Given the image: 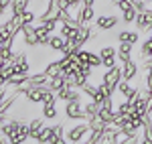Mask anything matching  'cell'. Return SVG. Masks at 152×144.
<instances>
[{"label":"cell","mask_w":152,"mask_h":144,"mask_svg":"<svg viewBox=\"0 0 152 144\" xmlns=\"http://www.w3.org/2000/svg\"><path fill=\"white\" fill-rule=\"evenodd\" d=\"M35 142H39V144H53V126H43Z\"/></svg>","instance_id":"ffe728a7"},{"label":"cell","mask_w":152,"mask_h":144,"mask_svg":"<svg viewBox=\"0 0 152 144\" xmlns=\"http://www.w3.org/2000/svg\"><path fill=\"white\" fill-rule=\"evenodd\" d=\"M94 23H95V26H97L102 33H105V31L116 29L118 23H122V18H120L118 14H97Z\"/></svg>","instance_id":"277c9868"},{"label":"cell","mask_w":152,"mask_h":144,"mask_svg":"<svg viewBox=\"0 0 152 144\" xmlns=\"http://www.w3.org/2000/svg\"><path fill=\"white\" fill-rule=\"evenodd\" d=\"M150 51H152V39L148 37V39H144V41H142V47H140V57H142V59H146V57L150 55Z\"/></svg>","instance_id":"4dcf8cb0"},{"label":"cell","mask_w":152,"mask_h":144,"mask_svg":"<svg viewBox=\"0 0 152 144\" xmlns=\"http://www.w3.org/2000/svg\"><path fill=\"white\" fill-rule=\"evenodd\" d=\"M87 124H89V130H104L105 126H107V124H105V122L102 120L99 116H94V118H89V120H87Z\"/></svg>","instance_id":"f1b7e54d"},{"label":"cell","mask_w":152,"mask_h":144,"mask_svg":"<svg viewBox=\"0 0 152 144\" xmlns=\"http://www.w3.org/2000/svg\"><path fill=\"white\" fill-rule=\"evenodd\" d=\"M31 2L33 0H10V16H16V14H23L26 8H31Z\"/></svg>","instance_id":"5bb4252c"},{"label":"cell","mask_w":152,"mask_h":144,"mask_svg":"<svg viewBox=\"0 0 152 144\" xmlns=\"http://www.w3.org/2000/svg\"><path fill=\"white\" fill-rule=\"evenodd\" d=\"M132 43H128V41H120V47H118V59H120V63H128L130 59H132Z\"/></svg>","instance_id":"4fadbf2b"},{"label":"cell","mask_w":152,"mask_h":144,"mask_svg":"<svg viewBox=\"0 0 152 144\" xmlns=\"http://www.w3.org/2000/svg\"><path fill=\"white\" fill-rule=\"evenodd\" d=\"M136 14H138V10H136L134 6H130V8H126V10H122L120 18H122V23H124V24H134Z\"/></svg>","instance_id":"d4e9b609"},{"label":"cell","mask_w":152,"mask_h":144,"mask_svg":"<svg viewBox=\"0 0 152 144\" xmlns=\"http://www.w3.org/2000/svg\"><path fill=\"white\" fill-rule=\"evenodd\" d=\"M99 57H102V67L110 69V67L118 65V49H114L112 45H105L99 49Z\"/></svg>","instance_id":"5b68a950"},{"label":"cell","mask_w":152,"mask_h":144,"mask_svg":"<svg viewBox=\"0 0 152 144\" xmlns=\"http://www.w3.org/2000/svg\"><path fill=\"white\" fill-rule=\"evenodd\" d=\"M65 77H63V75H57V77H49V89H51V91H55V94H57L59 89H63V87H65Z\"/></svg>","instance_id":"cb8c5ba5"},{"label":"cell","mask_w":152,"mask_h":144,"mask_svg":"<svg viewBox=\"0 0 152 144\" xmlns=\"http://www.w3.org/2000/svg\"><path fill=\"white\" fill-rule=\"evenodd\" d=\"M65 118L71 122H79V120H87L85 118V112H83V104L81 102H65Z\"/></svg>","instance_id":"3957f363"},{"label":"cell","mask_w":152,"mask_h":144,"mask_svg":"<svg viewBox=\"0 0 152 144\" xmlns=\"http://www.w3.org/2000/svg\"><path fill=\"white\" fill-rule=\"evenodd\" d=\"M41 116H43L45 120H57V118H59L57 106H43V110H41Z\"/></svg>","instance_id":"484cf974"},{"label":"cell","mask_w":152,"mask_h":144,"mask_svg":"<svg viewBox=\"0 0 152 144\" xmlns=\"http://www.w3.org/2000/svg\"><path fill=\"white\" fill-rule=\"evenodd\" d=\"M45 126V118H31L28 120V134H31V140H37V136L41 132V128Z\"/></svg>","instance_id":"e0dca14e"},{"label":"cell","mask_w":152,"mask_h":144,"mask_svg":"<svg viewBox=\"0 0 152 144\" xmlns=\"http://www.w3.org/2000/svg\"><path fill=\"white\" fill-rule=\"evenodd\" d=\"M35 33H37V39H39V45H49V41H51V31H49L45 24L37 23L35 24Z\"/></svg>","instance_id":"9a60e30c"},{"label":"cell","mask_w":152,"mask_h":144,"mask_svg":"<svg viewBox=\"0 0 152 144\" xmlns=\"http://www.w3.org/2000/svg\"><path fill=\"white\" fill-rule=\"evenodd\" d=\"M116 91H118L122 97H124V99H132V97L138 94V89L130 83V81H126V79H122V81L118 83V89H116Z\"/></svg>","instance_id":"7c38bea8"},{"label":"cell","mask_w":152,"mask_h":144,"mask_svg":"<svg viewBox=\"0 0 152 144\" xmlns=\"http://www.w3.org/2000/svg\"><path fill=\"white\" fill-rule=\"evenodd\" d=\"M136 75H138V63L134 59H130L128 63H122V79L132 81Z\"/></svg>","instance_id":"8fae6325"},{"label":"cell","mask_w":152,"mask_h":144,"mask_svg":"<svg viewBox=\"0 0 152 144\" xmlns=\"http://www.w3.org/2000/svg\"><path fill=\"white\" fill-rule=\"evenodd\" d=\"M134 8L138 12H142V10H150L148 8V2H144V0H134Z\"/></svg>","instance_id":"e575fe53"},{"label":"cell","mask_w":152,"mask_h":144,"mask_svg":"<svg viewBox=\"0 0 152 144\" xmlns=\"http://www.w3.org/2000/svg\"><path fill=\"white\" fill-rule=\"evenodd\" d=\"M99 108H102V104H97V102H94V99H89L85 106H83V112H85V118L89 120V118H94V116H97V112H99Z\"/></svg>","instance_id":"7402d4cb"},{"label":"cell","mask_w":152,"mask_h":144,"mask_svg":"<svg viewBox=\"0 0 152 144\" xmlns=\"http://www.w3.org/2000/svg\"><path fill=\"white\" fill-rule=\"evenodd\" d=\"M102 81L105 83L107 91L114 96V91L118 89V83L122 81V65H114V67L105 69L104 75H102Z\"/></svg>","instance_id":"6da1fadb"},{"label":"cell","mask_w":152,"mask_h":144,"mask_svg":"<svg viewBox=\"0 0 152 144\" xmlns=\"http://www.w3.org/2000/svg\"><path fill=\"white\" fill-rule=\"evenodd\" d=\"M114 112H116V110H110V108H104V106H102L99 112H97V116H99L105 124H112V122H114Z\"/></svg>","instance_id":"83f0119b"},{"label":"cell","mask_w":152,"mask_h":144,"mask_svg":"<svg viewBox=\"0 0 152 144\" xmlns=\"http://www.w3.org/2000/svg\"><path fill=\"white\" fill-rule=\"evenodd\" d=\"M102 136H104V130H89L87 136L83 138V142H87V144H99V142H102Z\"/></svg>","instance_id":"4316f807"},{"label":"cell","mask_w":152,"mask_h":144,"mask_svg":"<svg viewBox=\"0 0 152 144\" xmlns=\"http://www.w3.org/2000/svg\"><path fill=\"white\" fill-rule=\"evenodd\" d=\"M75 18L79 20V24H91L95 20V8L94 6H85V4H81L79 10H77V14H75Z\"/></svg>","instance_id":"ba28073f"},{"label":"cell","mask_w":152,"mask_h":144,"mask_svg":"<svg viewBox=\"0 0 152 144\" xmlns=\"http://www.w3.org/2000/svg\"><path fill=\"white\" fill-rule=\"evenodd\" d=\"M18 126H20V120L18 118H8V120H4L0 124V132L6 134L10 138V142H14V138L18 134Z\"/></svg>","instance_id":"8992f818"},{"label":"cell","mask_w":152,"mask_h":144,"mask_svg":"<svg viewBox=\"0 0 152 144\" xmlns=\"http://www.w3.org/2000/svg\"><path fill=\"white\" fill-rule=\"evenodd\" d=\"M4 12H8V6H6V4H4V2L0 0V16H2Z\"/></svg>","instance_id":"74e56055"},{"label":"cell","mask_w":152,"mask_h":144,"mask_svg":"<svg viewBox=\"0 0 152 144\" xmlns=\"http://www.w3.org/2000/svg\"><path fill=\"white\" fill-rule=\"evenodd\" d=\"M65 126L63 124H55L53 126V144H63L67 142V138H65Z\"/></svg>","instance_id":"44dd1931"},{"label":"cell","mask_w":152,"mask_h":144,"mask_svg":"<svg viewBox=\"0 0 152 144\" xmlns=\"http://www.w3.org/2000/svg\"><path fill=\"white\" fill-rule=\"evenodd\" d=\"M0 85H6V75L4 73H0Z\"/></svg>","instance_id":"ab89813d"},{"label":"cell","mask_w":152,"mask_h":144,"mask_svg":"<svg viewBox=\"0 0 152 144\" xmlns=\"http://www.w3.org/2000/svg\"><path fill=\"white\" fill-rule=\"evenodd\" d=\"M134 26H136V31H150L152 26V18H150V10H142L136 14V18H134Z\"/></svg>","instance_id":"30bf717a"},{"label":"cell","mask_w":152,"mask_h":144,"mask_svg":"<svg viewBox=\"0 0 152 144\" xmlns=\"http://www.w3.org/2000/svg\"><path fill=\"white\" fill-rule=\"evenodd\" d=\"M81 4H85V6H94L95 0H81Z\"/></svg>","instance_id":"f35d334b"},{"label":"cell","mask_w":152,"mask_h":144,"mask_svg":"<svg viewBox=\"0 0 152 144\" xmlns=\"http://www.w3.org/2000/svg\"><path fill=\"white\" fill-rule=\"evenodd\" d=\"M81 91H83V96H87L89 99H94L95 94H97V85H94V83H89V81H87V83L81 87Z\"/></svg>","instance_id":"1f68e13d"},{"label":"cell","mask_w":152,"mask_h":144,"mask_svg":"<svg viewBox=\"0 0 152 144\" xmlns=\"http://www.w3.org/2000/svg\"><path fill=\"white\" fill-rule=\"evenodd\" d=\"M148 37H150V39H152V26H150V33H148Z\"/></svg>","instance_id":"60d3db41"},{"label":"cell","mask_w":152,"mask_h":144,"mask_svg":"<svg viewBox=\"0 0 152 144\" xmlns=\"http://www.w3.org/2000/svg\"><path fill=\"white\" fill-rule=\"evenodd\" d=\"M69 2V12L73 14L75 10H79V6H81V0H67Z\"/></svg>","instance_id":"d590c367"},{"label":"cell","mask_w":152,"mask_h":144,"mask_svg":"<svg viewBox=\"0 0 152 144\" xmlns=\"http://www.w3.org/2000/svg\"><path fill=\"white\" fill-rule=\"evenodd\" d=\"M142 142L152 144V116H144V124H142Z\"/></svg>","instance_id":"d6986e66"},{"label":"cell","mask_w":152,"mask_h":144,"mask_svg":"<svg viewBox=\"0 0 152 144\" xmlns=\"http://www.w3.org/2000/svg\"><path fill=\"white\" fill-rule=\"evenodd\" d=\"M45 73H47L49 77L61 75V59H55V61H51V63H47L45 65Z\"/></svg>","instance_id":"603a6c76"},{"label":"cell","mask_w":152,"mask_h":144,"mask_svg":"<svg viewBox=\"0 0 152 144\" xmlns=\"http://www.w3.org/2000/svg\"><path fill=\"white\" fill-rule=\"evenodd\" d=\"M102 106H104V108H110V110H114V97L112 96H107L104 99V104H102Z\"/></svg>","instance_id":"8d00e7d4"},{"label":"cell","mask_w":152,"mask_h":144,"mask_svg":"<svg viewBox=\"0 0 152 144\" xmlns=\"http://www.w3.org/2000/svg\"><path fill=\"white\" fill-rule=\"evenodd\" d=\"M65 43H67V39H65L63 35L53 33V35H51V41H49V49H51L53 53H61L63 47H65Z\"/></svg>","instance_id":"2e32d148"},{"label":"cell","mask_w":152,"mask_h":144,"mask_svg":"<svg viewBox=\"0 0 152 144\" xmlns=\"http://www.w3.org/2000/svg\"><path fill=\"white\" fill-rule=\"evenodd\" d=\"M118 41H128L132 45H136L138 41H140V31H128V29H124V31H120L116 35Z\"/></svg>","instance_id":"ac0fdd59"},{"label":"cell","mask_w":152,"mask_h":144,"mask_svg":"<svg viewBox=\"0 0 152 144\" xmlns=\"http://www.w3.org/2000/svg\"><path fill=\"white\" fill-rule=\"evenodd\" d=\"M94 69H97V67H102V57H99V53H94L91 51V55H89V61H87Z\"/></svg>","instance_id":"836d02e7"},{"label":"cell","mask_w":152,"mask_h":144,"mask_svg":"<svg viewBox=\"0 0 152 144\" xmlns=\"http://www.w3.org/2000/svg\"><path fill=\"white\" fill-rule=\"evenodd\" d=\"M20 35H23V43L26 47H39V39H37V33H35V23L31 24H24L20 29Z\"/></svg>","instance_id":"52a82bcc"},{"label":"cell","mask_w":152,"mask_h":144,"mask_svg":"<svg viewBox=\"0 0 152 144\" xmlns=\"http://www.w3.org/2000/svg\"><path fill=\"white\" fill-rule=\"evenodd\" d=\"M112 2H120V0H112Z\"/></svg>","instance_id":"ee69618b"},{"label":"cell","mask_w":152,"mask_h":144,"mask_svg":"<svg viewBox=\"0 0 152 144\" xmlns=\"http://www.w3.org/2000/svg\"><path fill=\"white\" fill-rule=\"evenodd\" d=\"M57 94L55 91H51V89H47L45 91V97H43V106H57Z\"/></svg>","instance_id":"f546056e"},{"label":"cell","mask_w":152,"mask_h":144,"mask_svg":"<svg viewBox=\"0 0 152 144\" xmlns=\"http://www.w3.org/2000/svg\"><path fill=\"white\" fill-rule=\"evenodd\" d=\"M49 87H26L24 91V99L28 104H43V97H45V91Z\"/></svg>","instance_id":"9c48e42d"},{"label":"cell","mask_w":152,"mask_h":144,"mask_svg":"<svg viewBox=\"0 0 152 144\" xmlns=\"http://www.w3.org/2000/svg\"><path fill=\"white\" fill-rule=\"evenodd\" d=\"M144 2H148V4H152V0H144Z\"/></svg>","instance_id":"b9f144b4"},{"label":"cell","mask_w":152,"mask_h":144,"mask_svg":"<svg viewBox=\"0 0 152 144\" xmlns=\"http://www.w3.org/2000/svg\"><path fill=\"white\" fill-rule=\"evenodd\" d=\"M89 132V124H87V120H79L77 124H73L71 128H67L65 130V138H67V142H83V138H85V134Z\"/></svg>","instance_id":"7a4b0ae2"},{"label":"cell","mask_w":152,"mask_h":144,"mask_svg":"<svg viewBox=\"0 0 152 144\" xmlns=\"http://www.w3.org/2000/svg\"><path fill=\"white\" fill-rule=\"evenodd\" d=\"M0 33H2V24H0Z\"/></svg>","instance_id":"7bdbcfd3"},{"label":"cell","mask_w":152,"mask_h":144,"mask_svg":"<svg viewBox=\"0 0 152 144\" xmlns=\"http://www.w3.org/2000/svg\"><path fill=\"white\" fill-rule=\"evenodd\" d=\"M14 51H12V45H0V57L4 61H10Z\"/></svg>","instance_id":"d6a6232c"}]
</instances>
